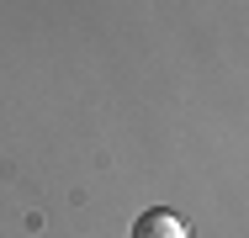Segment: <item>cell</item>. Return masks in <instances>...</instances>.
Listing matches in <instances>:
<instances>
[{"instance_id": "cell-1", "label": "cell", "mask_w": 249, "mask_h": 238, "mask_svg": "<svg viewBox=\"0 0 249 238\" xmlns=\"http://www.w3.org/2000/svg\"><path fill=\"white\" fill-rule=\"evenodd\" d=\"M133 238H186V222L170 212V206H154L133 222Z\"/></svg>"}]
</instances>
